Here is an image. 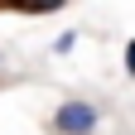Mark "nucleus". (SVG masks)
Segmentation results:
<instances>
[{
  "label": "nucleus",
  "instance_id": "nucleus-3",
  "mask_svg": "<svg viewBox=\"0 0 135 135\" xmlns=\"http://www.w3.org/2000/svg\"><path fill=\"white\" fill-rule=\"evenodd\" d=\"M48 48H53L58 58H63V53H73V48H77V34H73V29H63V34H58V39L48 44Z\"/></svg>",
  "mask_w": 135,
  "mask_h": 135
},
{
  "label": "nucleus",
  "instance_id": "nucleus-4",
  "mask_svg": "<svg viewBox=\"0 0 135 135\" xmlns=\"http://www.w3.org/2000/svg\"><path fill=\"white\" fill-rule=\"evenodd\" d=\"M121 63H126V77H135V39L126 44V53H121Z\"/></svg>",
  "mask_w": 135,
  "mask_h": 135
},
{
  "label": "nucleus",
  "instance_id": "nucleus-2",
  "mask_svg": "<svg viewBox=\"0 0 135 135\" xmlns=\"http://www.w3.org/2000/svg\"><path fill=\"white\" fill-rule=\"evenodd\" d=\"M5 10H15V15H53V10H63L68 0H0Z\"/></svg>",
  "mask_w": 135,
  "mask_h": 135
},
{
  "label": "nucleus",
  "instance_id": "nucleus-1",
  "mask_svg": "<svg viewBox=\"0 0 135 135\" xmlns=\"http://www.w3.org/2000/svg\"><path fill=\"white\" fill-rule=\"evenodd\" d=\"M101 130V106L87 97H63L48 116V135H97Z\"/></svg>",
  "mask_w": 135,
  "mask_h": 135
}]
</instances>
